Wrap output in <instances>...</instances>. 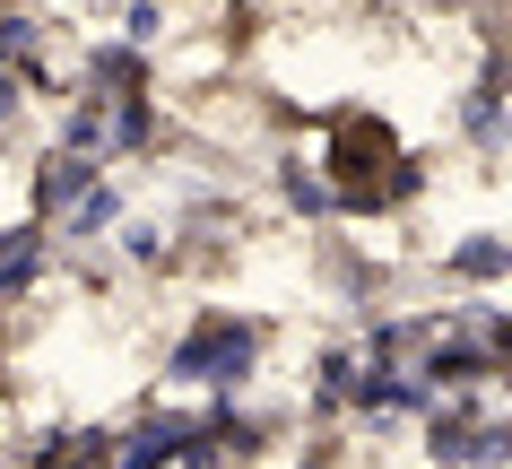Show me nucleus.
Listing matches in <instances>:
<instances>
[{"instance_id":"1","label":"nucleus","mask_w":512,"mask_h":469,"mask_svg":"<svg viewBox=\"0 0 512 469\" xmlns=\"http://www.w3.org/2000/svg\"><path fill=\"white\" fill-rule=\"evenodd\" d=\"M278 322L243 313V304H200L183 331L165 339V391H209V400H243L270 365Z\"/></svg>"},{"instance_id":"2","label":"nucleus","mask_w":512,"mask_h":469,"mask_svg":"<svg viewBox=\"0 0 512 469\" xmlns=\"http://www.w3.org/2000/svg\"><path fill=\"white\" fill-rule=\"evenodd\" d=\"M53 235H44V226L35 218H9L0 226V304H27L35 287H44V278H53Z\"/></svg>"},{"instance_id":"3","label":"nucleus","mask_w":512,"mask_h":469,"mask_svg":"<svg viewBox=\"0 0 512 469\" xmlns=\"http://www.w3.org/2000/svg\"><path fill=\"white\" fill-rule=\"evenodd\" d=\"M443 278H452V287H469V296H495V287L512 278V244L495 235V226H469V235H452V244H443Z\"/></svg>"}]
</instances>
